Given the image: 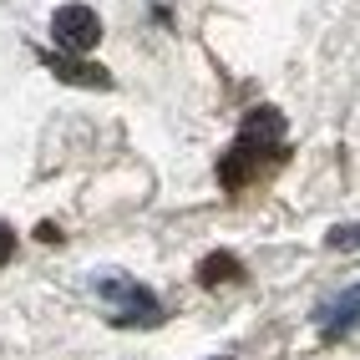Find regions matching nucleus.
I'll list each match as a JSON object with an SVG mask.
<instances>
[{
    "label": "nucleus",
    "mask_w": 360,
    "mask_h": 360,
    "mask_svg": "<svg viewBox=\"0 0 360 360\" xmlns=\"http://www.w3.org/2000/svg\"><path fill=\"white\" fill-rule=\"evenodd\" d=\"M274 162H284V112L279 107H249L233 148L219 162V183L229 193H238V188H249L259 173H269Z\"/></svg>",
    "instance_id": "nucleus-1"
},
{
    "label": "nucleus",
    "mask_w": 360,
    "mask_h": 360,
    "mask_svg": "<svg viewBox=\"0 0 360 360\" xmlns=\"http://www.w3.org/2000/svg\"><path fill=\"white\" fill-rule=\"evenodd\" d=\"M91 290H97V300L107 304V315H112V325H132V330H153V325H162L167 320V309H162V300L148 290L142 279H132V274H117V269H102L97 279H91Z\"/></svg>",
    "instance_id": "nucleus-2"
},
{
    "label": "nucleus",
    "mask_w": 360,
    "mask_h": 360,
    "mask_svg": "<svg viewBox=\"0 0 360 360\" xmlns=\"http://www.w3.org/2000/svg\"><path fill=\"white\" fill-rule=\"evenodd\" d=\"M51 41L61 46V51L86 56L91 46L102 41V15L91 11V6H82V0H71V6H56V11H51Z\"/></svg>",
    "instance_id": "nucleus-3"
},
{
    "label": "nucleus",
    "mask_w": 360,
    "mask_h": 360,
    "mask_svg": "<svg viewBox=\"0 0 360 360\" xmlns=\"http://www.w3.org/2000/svg\"><path fill=\"white\" fill-rule=\"evenodd\" d=\"M41 66L56 71V77L71 82V86H91V91H107L112 86V71L97 66V61H82L77 51H41Z\"/></svg>",
    "instance_id": "nucleus-4"
},
{
    "label": "nucleus",
    "mask_w": 360,
    "mask_h": 360,
    "mask_svg": "<svg viewBox=\"0 0 360 360\" xmlns=\"http://www.w3.org/2000/svg\"><path fill=\"white\" fill-rule=\"evenodd\" d=\"M355 325H360V284H345L340 295H330L320 304V335L325 340H345Z\"/></svg>",
    "instance_id": "nucleus-5"
},
{
    "label": "nucleus",
    "mask_w": 360,
    "mask_h": 360,
    "mask_svg": "<svg viewBox=\"0 0 360 360\" xmlns=\"http://www.w3.org/2000/svg\"><path fill=\"white\" fill-rule=\"evenodd\" d=\"M229 279H244V264H238L229 249H213L203 264H198V284H208V290H219V284Z\"/></svg>",
    "instance_id": "nucleus-6"
},
{
    "label": "nucleus",
    "mask_w": 360,
    "mask_h": 360,
    "mask_svg": "<svg viewBox=\"0 0 360 360\" xmlns=\"http://www.w3.org/2000/svg\"><path fill=\"white\" fill-rule=\"evenodd\" d=\"M325 244H330L335 254H350V249H360V224H335V229L325 233Z\"/></svg>",
    "instance_id": "nucleus-7"
},
{
    "label": "nucleus",
    "mask_w": 360,
    "mask_h": 360,
    "mask_svg": "<svg viewBox=\"0 0 360 360\" xmlns=\"http://www.w3.org/2000/svg\"><path fill=\"white\" fill-rule=\"evenodd\" d=\"M11 254H15V233L11 224H0V264H11Z\"/></svg>",
    "instance_id": "nucleus-8"
},
{
    "label": "nucleus",
    "mask_w": 360,
    "mask_h": 360,
    "mask_svg": "<svg viewBox=\"0 0 360 360\" xmlns=\"http://www.w3.org/2000/svg\"><path fill=\"white\" fill-rule=\"evenodd\" d=\"M213 360H233V355H213Z\"/></svg>",
    "instance_id": "nucleus-9"
}]
</instances>
